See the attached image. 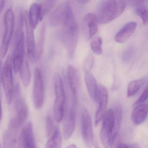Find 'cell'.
I'll return each instance as SVG.
<instances>
[{
	"label": "cell",
	"mask_w": 148,
	"mask_h": 148,
	"mask_svg": "<svg viewBox=\"0 0 148 148\" xmlns=\"http://www.w3.org/2000/svg\"><path fill=\"white\" fill-rule=\"evenodd\" d=\"M1 61H0V81H1Z\"/></svg>",
	"instance_id": "cell-39"
},
{
	"label": "cell",
	"mask_w": 148,
	"mask_h": 148,
	"mask_svg": "<svg viewBox=\"0 0 148 148\" xmlns=\"http://www.w3.org/2000/svg\"><path fill=\"white\" fill-rule=\"evenodd\" d=\"M66 11V1L58 6L50 16V24L53 26L61 25L64 18Z\"/></svg>",
	"instance_id": "cell-19"
},
{
	"label": "cell",
	"mask_w": 148,
	"mask_h": 148,
	"mask_svg": "<svg viewBox=\"0 0 148 148\" xmlns=\"http://www.w3.org/2000/svg\"><path fill=\"white\" fill-rule=\"evenodd\" d=\"M133 48L132 47H128L123 53L122 55V58L125 62H128L131 59L133 54Z\"/></svg>",
	"instance_id": "cell-34"
},
{
	"label": "cell",
	"mask_w": 148,
	"mask_h": 148,
	"mask_svg": "<svg viewBox=\"0 0 148 148\" xmlns=\"http://www.w3.org/2000/svg\"><path fill=\"white\" fill-rule=\"evenodd\" d=\"M62 142V136L60 131L58 127H56L53 134L49 137L45 148H61Z\"/></svg>",
	"instance_id": "cell-25"
},
{
	"label": "cell",
	"mask_w": 148,
	"mask_h": 148,
	"mask_svg": "<svg viewBox=\"0 0 148 148\" xmlns=\"http://www.w3.org/2000/svg\"><path fill=\"white\" fill-rule=\"evenodd\" d=\"M27 17L30 25L35 29L40 21L39 4L34 3L31 5L29 12L27 13Z\"/></svg>",
	"instance_id": "cell-21"
},
{
	"label": "cell",
	"mask_w": 148,
	"mask_h": 148,
	"mask_svg": "<svg viewBox=\"0 0 148 148\" xmlns=\"http://www.w3.org/2000/svg\"><path fill=\"white\" fill-rule=\"evenodd\" d=\"M5 1H0V14L3 11V8L5 5Z\"/></svg>",
	"instance_id": "cell-35"
},
{
	"label": "cell",
	"mask_w": 148,
	"mask_h": 148,
	"mask_svg": "<svg viewBox=\"0 0 148 148\" xmlns=\"http://www.w3.org/2000/svg\"><path fill=\"white\" fill-rule=\"evenodd\" d=\"M13 68L11 55L8 56L4 63L1 73V81L8 104L12 102L14 86L13 80Z\"/></svg>",
	"instance_id": "cell-4"
},
{
	"label": "cell",
	"mask_w": 148,
	"mask_h": 148,
	"mask_svg": "<svg viewBox=\"0 0 148 148\" xmlns=\"http://www.w3.org/2000/svg\"><path fill=\"white\" fill-rule=\"evenodd\" d=\"M0 148H2V146H1V143L0 142Z\"/></svg>",
	"instance_id": "cell-41"
},
{
	"label": "cell",
	"mask_w": 148,
	"mask_h": 148,
	"mask_svg": "<svg viewBox=\"0 0 148 148\" xmlns=\"http://www.w3.org/2000/svg\"><path fill=\"white\" fill-rule=\"evenodd\" d=\"M12 57L14 71L15 73H18L21 68L25 57L24 32L15 39V45Z\"/></svg>",
	"instance_id": "cell-10"
},
{
	"label": "cell",
	"mask_w": 148,
	"mask_h": 148,
	"mask_svg": "<svg viewBox=\"0 0 148 148\" xmlns=\"http://www.w3.org/2000/svg\"><path fill=\"white\" fill-rule=\"evenodd\" d=\"M67 77L72 93L76 97L79 85V78L77 71L73 66H68Z\"/></svg>",
	"instance_id": "cell-20"
},
{
	"label": "cell",
	"mask_w": 148,
	"mask_h": 148,
	"mask_svg": "<svg viewBox=\"0 0 148 148\" xmlns=\"http://www.w3.org/2000/svg\"><path fill=\"white\" fill-rule=\"evenodd\" d=\"M136 27L137 23L135 21L128 22L116 34L115 40L119 43L125 42L134 32Z\"/></svg>",
	"instance_id": "cell-16"
},
{
	"label": "cell",
	"mask_w": 148,
	"mask_h": 148,
	"mask_svg": "<svg viewBox=\"0 0 148 148\" xmlns=\"http://www.w3.org/2000/svg\"><path fill=\"white\" fill-rule=\"evenodd\" d=\"M19 72L22 84L25 87H27L30 84L31 77L28 59L26 56Z\"/></svg>",
	"instance_id": "cell-24"
},
{
	"label": "cell",
	"mask_w": 148,
	"mask_h": 148,
	"mask_svg": "<svg viewBox=\"0 0 148 148\" xmlns=\"http://www.w3.org/2000/svg\"><path fill=\"white\" fill-rule=\"evenodd\" d=\"M126 3L123 1L106 0L99 5L97 15L98 23L108 24L120 16L124 10Z\"/></svg>",
	"instance_id": "cell-2"
},
{
	"label": "cell",
	"mask_w": 148,
	"mask_h": 148,
	"mask_svg": "<svg viewBox=\"0 0 148 148\" xmlns=\"http://www.w3.org/2000/svg\"><path fill=\"white\" fill-rule=\"evenodd\" d=\"M100 132L101 143L105 148H109L111 145L114 128V114L112 109L106 112L103 118Z\"/></svg>",
	"instance_id": "cell-8"
},
{
	"label": "cell",
	"mask_w": 148,
	"mask_h": 148,
	"mask_svg": "<svg viewBox=\"0 0 148 148\" xmlns=\"http://www.w3.org/2000/svg\"><path fill=\"white\" fill-rule=\"evenodd\" d=\"M20 148H37L33 125L29 122L24 126L20 134Z\"/></svg>",
	"instance_id": "cell-14"
},
{
	"label": "cell",
	"mask_w": 148,
	"mask_h": 148,
	"mask_svg": "<svg viewBox=\"0 0 148 148\" xmlns=\"http://www.w3.org/2000/svg\"><path fill=\"white\" fill-rule=\"evenodd\" d=\"M102 45V38L99 36L96 37L91 42L90 47L92 51L97 55H101L103 52Z\"/></svg>",
	"instance_id": "cell-29"
},
{
	"label": "cell",
	"mask_w": 148,
	"mask_h": 148,
	"mask_svg": "<svg viewBox=\"0 0 148 148\" xmlns=\"http://www.w3.org/2000/svg\"><path fill=\"white\" fill-rule=\"evenodd\" d=\"M62 26L61 39L72 57L75 53L78 37V27L72 8L67 10Z\"/></svg>",
	"instance_id": "cell-1"
},
{
	"label": "cell",
	"mask_w": 148,
	"mask_h": 148,
	"mask_svg": "<svg viewBox=\"0 0 148 148\" xmlns=\"http://www.w3.org/2000/svg\"><path fill=\"white\" fill-rule=\"evenodd\" d=\"M98 21L97 15L90 13L85 16L83 20V25L86 35L89 38H92L98 32Z\"/></svg>",
	"instance_id": "cell-15"
},
{
	"label": "cell",
	"mask_w": 148,
	"mask_h": 148,
	"mask_svg": "<svg viewBox=\"0 0 148 148\" xmlns=\"http://www.w3.org/2000/svg\"><path fill=\"white\" fill-rule=\"evenodd\" d=\"M24 21L25 26V40L27 49L29 59L32 62H36V43L34 37V29L30 25L27 17V12L24 14Z\"/></svg>",
	"instance_id": "cell-13"
},
{
	"label": "cell",
	"mask_w": 148,
	"mask_h": 148,
	"mask_svg": "<svg viewBox=\"0 0 148 148\" xmlns=\"http://www.w3.org/2000/svg\"><path fill=\"white\" fill-rule=\"evenodd\" d=\"M19 133L7 130L3 134V148H19Z\"/></svg>",
	"instance_id": "cell-18"
},
{
	"label": "cell",
	"mask_w": 148,
	"mask_h": 148,
	"mask_svg": "<svg viewBox=\"0 0 148 148\" xmlns=\"http://www.w3.org/2000/svg\"><path fill=\"white\" fill-rule=\"evenodd\" d=\"M148 85H147L142 95L138 98V99L134 103V105H133L134 106L143 104V103L147 100V98H148Z\"/></svg>",
	"instance_id": "cell-33"
},
{
	"label": "cell",
	"mask_w": 148,
	"mask_h": 148,
	"mask_svg": "<svg viewBox=\"0 0 148 148\" xmlns=\"http://www.w3.org/2000/svg\"><path fill=\"white\" fill-rule=\"evenodd\" d=\"M108 92L105 86L102 85L98 86L96 100L98 107L95 114V124L97 126L102 120L106 112L108 101Z\"/></svg>",
	"instance_id": "cell-11"
},
{
	"label": "cell",
	"mask_w": 148,
	"mask_h": 148,
	"mask_svg": "<svg viewBox=\"0 0 148 148\" xmlns=\"http://www.w3.org/2000/svg\"><path fill=\"white\" fill-rule=\"evenodd\" d=\"M78 2H81V3H86V2H88V1H78Z\"/></svg>",
	"instance_id": "cell-40"
},
{
	"label": "cell",
	"mask_w": 148,
	"mask_h": 148,
	"mask_svg": "<svg viewBox=\"0 0 148 148\" xmlns=\"http://www.w3.org/2000/svg\"><path fill=\"white\" fill-rule=\"evenodd\" d=\"M46 126L47 136L49 138L53 134L56 128V126H55L54 125L53 119L51 115H48L47 117Z\"/></svg>",
	"instance_id": "cell-31"
},
{
	"label": "cell",
	"mask_w": 148,
	"mask_h": 148,
	"mask_svg": "<svg viewBox=\"0 0 148 148\" xmlns=\"http://www.w3.org/2000/svg\"><path fill=\"white\" fill-rule=\"evenodd\" d=\"M14 103L16 116L14 117L22 126L28 116V108L27 104L21 94L20 86L18 84L14 86L13 100Z\"/></svg>",
	"instance_id": "cell-9"
},
{
	"label": "cell",
	"mask_w": 148,
	"mask_h": 148,
	"mask_svg": "<svg viewBox=\"0 0 148 148\" xmlns=\"http://www.w3.org/2000/svg\"><path fill=\"white\" fill-rule=\"evenodd\" d=\"M116 148H130V146L125 144H119Z\"/></svg>",
	"instance_id": "cell-36"
},
{
	"label": "cell",
	"mask_w": 148,
	"mask_h": 148,
	"mask_svg": "<svg viewBox=\"0 0 148 148\" xmlns=\"http://www.w3.org/2000/svg\"><path fill=\"white\" fill-rule=\"evenodd\" d=\"M55 1H48L42 2L39 4L40 13V21H42L45 15L48 13L50 9L54 5Z\"/></svg>",
	"instance_id": "cell-30"
},
{
	"label": "cell",
	"mask_w": 148,
	"mask_h": 148,
	"mask_svg": "<svg viewBox=\"0 0 148 148\" xmlns=\"http://www.w3.org/2000/svg\"><path fill=\"white\" fill-rule=\"evenodd\" d=\"M54 83L55 99L53 108V117L56 122L59 123L63 119L66 100L65 92L63 80L58 74L54 77Z\"/></svg>",
	"instance_id": "cell-5"
},
{
	"label": "cell",
	"mask_w": 148,
	"mask_h": 148,
	"mask_svg": "<svg viewBox=\"0 0 148 148\" xmlns=\"http://www.w3.org/2000/svg\"><path fill=\"white\" fill-rule=\"evenodd\" d=\"M147 77H144L130 82L127 89V96L131 97L135 95L143 85Z\"/></svg>",
	"instance_id": "cell-26"
},
{
	"label": "cell",
	"mask_w": 148,
	"mask_h": 148,
	"mask_svg": "<svg viewBox=\"0 0 148 148\" xmlns=\"http://www.w3.org/2000/svg\"><path fill=\"white\" fill-rule=\"evenodd\" d=\"M2 116V110L1 107V100L0 98V120H1Z\"/></svg>",
	"instance_id": "cell-37"
},
{
	"label": "cell",
	"mask_w": 148,
	"mask_h": 148,
	"mask_svg": "<svg viewBox=\"0 0 148 148\" xmlns=\"http://www.w3.org/2000/svg\"><path fill=\"white\" fill-rule=\"evenodd\" d=\"M76 97L66 98L63 114V136L65 139H69L74 132L75 125V106Z\"/></svg>",
	"instance_id": "cell-3"
},
{
	"label": "cell",
	"mask_w": 148,
	"mask_h": 148,
	"mask_svg": "<svg viewBox=\"0 0 148 148\" xmlns=\"http://www.w3.org/2000/svg\"><path fill=\"white\" fill-rule=\"evenodd\" d=\"M114 114V128L113 136L119 135L122 118V110L121 107L116 106L113 110ZM112 136V137H113Z\"/></svg>",
	"instance_id": "cell-27"
},
{
	"label": "cell",
	"mask_w": 148,
	"mask_h": 148,
	"mask_svg": "<svg viewBox=\"0 0 148 148\" xmlns=\"http://www.w3.org/2000/svg\"><path fill=\"white\" fill-rule=\"evenodd\" d=\"M148 105L142 104L135 106L132 113V120L134 124L139 125L143 123L147 118Z\"/></svg>",
	"instance_id": "cell-17"
},
{
	"label": "cell",
	"mask_w": 148,
	"mask_h": 148,
	"mask_svg": "<svg viewBox=\"0 0 148 148\" xmlns=\"http://www.w3.org/2000/svg\"><path fill=\"white\" fill-rule=\"evenodd\" d=\"M144 3L145 1L138 2L136 12L141 17L144 24L146 25L148 22V10Z\"/></svg>",
	"instance_id": "cell-28"
},
{
	"label": "cell",
	"mask_w": 148,
	"mask_h": 148,
	"mask_svg": "<svg viewBox=\"0 0 148 148\" xmlns=\"http://www.w3.org/2000/svg\"><path fill=\"white\" fill-rule=\"evenodd\" d=\"M85 81L90 96L96 100L98 86L95 77L90 72H85Z\"/></svg>",
	"instance_id": "cell-22"
},
{
	"label": "cell",
	"mask_w": 148,
	"mask_h": 148,
	"mask_svg": "<svg viewBox=\"0 0 148 148\" xmlns=\"http://www.w3.org/2000/svg\"><path fill=\"white\" fill-rule=\"evenodd\" d=\"M14 13L12 8H8L5 13L4 16V31L1 47V57L6 56L8 51V47L12 39L14 27Z\"/></svg>",
	"instance_id": "cell-6"
},
{
	"label": "cell",
	"mask_w": 148,
	"mask_h": 148,
	"mask_svg": "<svg viewBox=\"0 0 148 148\" xmlns=\"http://www.w3.org/2000/svg\"><path fill=\"white\" fill-rule=\"evenodd\" d=\"M46 27L43 24L40 29L39 37L37 45H36V55L35 61H39L41 60L44 52L45 40Z\"/></svg>",
	"instance_id": "cell-23"
},
{
	"label": "cell",
	"mask_w": 148,
	"mask_h": 148,
	"mask_svg": "<svg viewBox=\"0 0 148 148\" xmlns=\"http://www.w3.org/2000/svg\"><path fill=\"white\" fill-rule=\"evenodd\" d=\"M94 58L91 54H89L85 60L83 65V68L85 72H90L93 66Z\"/></svg>",
	"instance_id": "cell-32"
},
{
	"label": "cell",
	"mask_w": 148,
	"mask_h": 148,
	"mask_svg": "<svg viewBox=\"0 0 148 148\" xmlns=\"http://www.w3.org/2000/svg\"><path fill=\"white\" fill-rule=\"evenodd\" d=\"M81 131L83 139L88 147L93 143V129L90 116L86 109H84L81 114Z\"/></svg>",
	"instance_id": "cell-12"
},
{
	"label": "cell",
	"mask_w": 148,
	"mask_h": 148,
	"mask_svg": "<svg viewBox=\"0 0 148 148\" xmlns=\"http://www.w3.org/2000/svg\"><path fill=\"white\" fill-rule=\"evenodd\" d=\"M45 84L44 77L39 68H35L34 72L33 99L34 106L37 109L43 107L45 100Z\"/></svg>",
	"instance_id": "cell-7"
},
{
	"label": "cell",
	"mask_w": 148,
	"mask_h": 148,
	"mask_svg": "<svg viewBox=\"0 0 148 148\" xmlns=\"http://www.w3.org/2000/svg\"><path fill=\"white\" fill-rule=\"evenodd\" d=\"M66 148H77V146L75 145L72 144L70 145Z\"/></svg>",
	"instance_id": "cell-38"
}]
</instances>
